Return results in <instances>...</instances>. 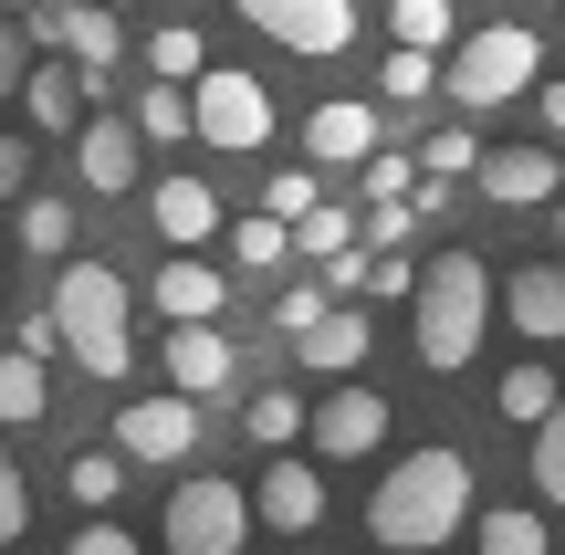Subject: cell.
Segmentation results:
<instances>
[{
  "label": "cell",
  "mask_w": 565,
  "mask_h": 555,
  "mask_svg": "<svg viewBox=\"0 0 565 555\" xmlns=\"http://www.w3.org/2000/svg\"><path fill=\"white\" fill-rule=\"evenodd\" d=\"M471 524V461L450 451V440H429V451H408L398 472L377 482V503H366V535H377L387 555H429L450 545Z\"/></svg>",
  "instance_id": "6da1fadb"
},
{
  "label": "cell",
  "mask_w": 565,
  "mask_h": 555,
  "mask_svg": "<svg viewBox=\"0 0 565 555\" xmlns=\"http://www.w3.org/2000/svg\"><path fill=\"white\" fill-rule=\"evenodd\" d=\"M482 325H492V263H482V252H440V263L408 284L419 367H429V377H461L471 356H482Z\"/></svg>",
  "instance_id": "7a4b0ae2"
},
{
  "label": "cell",
  "mask_w": 565,
  "mask_h": 555,
  "mask_svg": "<svg viewBox=\"0 0 565 555\" xmlns=\"http://www.w3.org/2000/svg\"><path fill=\"white\" fill-rule=\"evenodd\" d=\"M53 346L74 356L95 388H116L126 367H137V335H126V284L105 263H63V284H53Z\"/></svg>",
  "instance_id": "3957f363"
},
{
  "label": "cell",
  "mask_w": 565,
  "mask_h": 555,
  "mask_svg": "<svg viewBox=\"0 0 565 555\" xmlns=\"http://www.w3.org/2000/svg\"><path fill=\"white\" fill-rule=\"evenodd\" d=\"M534 74H545V42H534L524 21H482V32H461V42H450L440 95H450V105H471V116H492V105L534 95Z\"/></svg>",
  "instance_id": "277c9868"
},
{
  "label": "cell",
  "mask_w": 565,
  "mask_h": 555,
  "mask_svg": "<svg viewBox=\"0 0 565 555\" xmlns=\"http://www.w3.org/2000/svg\"><path fill=\"white\" fill-rule=\"evenodd\" d=\"M189 137H210L221 158H252V147L273 137V84L242 74V63H200V84H189Z\"/></svg>",
  "instance_id": "5b68a950"
},
{
  "label": "cell",
  "mask_w": 565,
  "mask_h": 555,
  "mask_svg": "<svg viewBox=\"0 0 565 555\" xmlns=\"http://www.w3.org/2000/svg\"><path fill=\"white\" fill-rule=\"evenodd\" d=\"M168 555H242L252 545V493L242 482H221V472H189L179 493H168Z\"/></svg>",
  "instance_id": "8992f818"
},
{
  "label": "cell",
  "mask_w": 565,
  "mask_h": 555,
  "mask_svg": "<svg viewBox=\"0 0 565 555\" xmlns=\"http://www.w3.org/2000/svg\"><path fill=\"white\" fill-rule=\"evenodd\" d=\"M231 11H242L252 32H273L282 53H303V63H324V53L356 42V0H231Z\"/></svg>",
  "instance_id": "52a82bcc"
},
{
  "label": "cell",
  "mask_w": 565,
  "mask_h": 555,
  "mask_svg": "<svg viewBox=\"0 0 565 555\" xmlns=\"http://www.w3.org/2000/svg\"><path fill=\"white\" fill-rule=\"evenodd\" d=\"M303 440H315L324 461H366V451H377V440H387V398L345 377V388L324 398V409H303Z\"/></svg>",
  "instance_id": "ba28073f"
},
{
  "label": "cell",
  "mask_w": 565,
  "mask_h": 555,
  "mask_svg": "<svg viewBox=\"0 0 565 555\" xmlns=\"http://www.w3.org/2000/svg\"><path fill=\"white\" fill-rule=\"evenodd\" d=\"M252 524H273V535H315V524H324V472L294 461V451H273L263 482H252Z\"/></svg>",
  "instance_id": "9c48e42d"
},
{
  "label": "cell",
  "mask_w": 565,
  "mask_h": 555,
  "mask_svg": "<svg viewBox=\"0 0 565 555\" xmlns=\"http://www.w3.org/2000/svg\"><path fill=\"white\" fill-rule=\"evenodd\" d=\"M116 451L126 461H189V451H200V398H179V388L137 398V409L116 419Z\"/></svg>",
  "instance_id": "30bf717a"
},
{
  "label": "cell",
  "mask_w": 565,
  "mask_h": 555,
  "mask_svg": "<svg viewBox=\"0 0 565 555\" xmlns=\"http://www.w3.org/2000/svg\"><path fill=\"white\" fill-rule=\"evenodd\" d=\"M158 367H168V388H179V398H221L231 377H242V346H231L221 325H168Z\"/></svg>",
  "instance_id": "8fae6325"
},
{
  "label": "cell",
  "mask_w": 565,
  "mask_h": 555,
  "mask_svg": "<svg viewBox=\"0 0 565 555\" xmlns=\"http://www.w3.org/2000/svg\"><path fill=\"white\" fill-rule=\"evenodd\" d=\"M147 305H158L168 325H221L231 273H221V263H200V252H168V263H158V284H147Z\"/></svg>",
  "instance_id": "7c38bea8"
},
{
  "label": "cell",
  "mask_w": 565,
  "mask_h": 555,
  "mask_svg": "<svg viewBox=\"0 0 565 555\" xmlns=\"http://www.w3.org/2000/svg\"><path fill=\"white\" fill-rule=\"evenodd\" d=\"M471 179H482V200H503V210H545L565 189V168H555V147H482Z\"/></svg>",
  "instance_id": "4fadbf2b"
},
{
  "label": "cell",
  "mask_w": 565,
  "mask_h": 555,
  "mask_svg": "<svg viewBox=\"0 0 565 555\" xmlns=\"http://www.w3.org/2000/svg\"><path fill=\"white\" fill-rule=\"evenodd\" d=\"M147 221H158V242H168V252H200V242H221V189L179 168V179L147 189Z\"/></svg>",
  "instance_id": "5bb4252c"
},
{
  "label": "cell",
  "mask_w": 565,
  "mask_h": 555,
  "mask_svg": "<svg viewBox=\"0 0 565 555\" xmlns=\"http://www.w3.org/2000/svg\"><path fill=\"white\" fill-rule=\"evenodd\" d=\"M11 95H21V116H32V137H74L95 84H84V63H21Z\"/></svg>",
  "instance_id": "9a60e30c"
},
{
  "label": "cell",
  "mask_w": 565,
  "mask_h": 555,
  "mask_svg": "<svg viewBox=\"0 0 565 555\" xmlns=\"http://www.w3.org/2000/svg\"><path fill=\"white\" fill-rule=\"evenodd\" d=\"M137 126L126 116H84L74 126V168H84V189H95V200H116V189H137Z\"/></svg>",
  "instance_id": "2e32d148"
},
{
  "label": "cell",
  "mask_w": 565,
  "mask_h": 555,
  "mask_svg": "<svg viewBox=\"0 0 565 555\" xmlns=\"http://www.w3.org/2000/svg\"><path fill=\"white\" fill-rule=\"evenodd\" d=\"M503 314H513L524 346H565V263H524L503 284Z\"/></svg>",
  "instance_id": "e0dca14e"
},
{
  "label": "cell",
  "mask_w": 565,
  "mask_h": 555,
  "mask_svg": "<svg viewBox=\"0 0 565 555\" xmlns=\"http://www.w3.org/2000/svg\"><path fill=\"white\" fill-rule=\"evenodd\" d=\"M42 42H63V53L84 63V84H105V74H116V53H126V21L95 11V0H63V11L42 21Z\"/></svg>",
  "instance_id": "ac0fdd59"
},
{
  "label": "cell",
  "mask_w": 565,
  "mask_h": 555,
  "mask_svg": "<svg viewBox=\"0 0 565 555\" xmlns=\"http://www.w3.org/2000/svg\"><path fill=\"white\" fill-rule=\"evenodd\" d=\"M303 158H315V168H356V158H377V116H366L356 95L315 105V116H303Z\"/></svg>",
  "instance_id": "d6986e66"
},
{
  "label": "cell",
  "mask_w": 565,
  "mask_h": 555,
  "mask_svg": "<svg viewBox=\"0 0 565 555\" xmlns=\"http://www.w3.org/2000/svg\"><path fill=\"white\" fill-rule=\"evenodd\" d=\"M294 356H303V367H324V377H356L366 367V305H324L315 325L294 335Z\"/></svg>",
  "instance_id": "ffe728a7"
},
{
  "label": "cell",
  "mask_w": 565,
  "mask_h": 555,
  "mask_svg": "<svg viewBox=\"0 0 565 555\" xmlns=\"http://www.w3.org/2000/svg\"><path fill=\"white\" fill-rule=\"evenodd\" d=\"M242 440H252V451H294V440H303V398L294 388H252L242 398Z\"/></svg>",
  "instance_id": "44dd1931"
},
{
  "label": "cell",
  "mask_w": 565,
  "mask_h": 555,
  "mask_svg": "<svg viewBox=\"0 0 565 555\" xmlns=\"http://www.w3.org/2000/svg\"><path fill=\"white\" fill-rule=\"evenodd\" d=\"M21 252H32V263H74V200L21 189Z\"/></svg>",
  "instance_id": "7402d4cb"
},
{
  "label": "cell",
  "mask_w": 565,
  "mask_h": 555,
  "mask_svg": "<svg viewBox=\"0 0 565 555\" xmlns=\"http://www.w3.org/2000/svg\"><path fill=\"white\" fill-rule=\"evenodd\" d=\"M461 535H482V555H545V514H524V503H471V524Z\"/></svg>",
  "instance_id": "603a6c76"
},
{
  "label": "cell",
  "mask_w": 565,
  "mask_h": 555,
  "mask_svg": "<svg viewBox=\"0 0 565 555\" xmlns=\"http://www.w3.org/2000/svg\"><path fill=\"white\" fill-rule=\"evenodd\" d=\"M53 409V388H42V356H0V430H32V419Z\"/></svg>",
  "instance_id": "cb8c5ba5"
},
{
  "label": "cell",
  "mask_w": 565,
  "mask_h": 555,
  "mask_svg": "<svg viewBox=\"0 0 565 555\" xmlns=\"http://www.w3.org/2000/svg\"><path fill=\"white\" fill-rule=\"evenodd\" d=\"M63 493H74L84 514H116V493H126V451H74V461H63Z\"/></svg>",
  "instance_id": "d4e9b609"
},
{
  "label": "cell",
  "mask_w": 565,
  "mask_h": 555,
  "mask_svg": "<svg viewBox=\"0 0 565 555\" xmlns=\"http://www.w3.org/2000/svg\"><path fill=\"white\" fill-rule=\"evenodd\" d=\"M200 63H210V32H189V21L147 32V74H158V84H200Z\"/></svg>",
  "instance_id": "484cf974"
},
{
  "label": "cell",
  "mask_w": 565,
  "mask_h": 555,
  "mask_svg": "<svg viewBox=\"0 0 565 555\" xmlns=\"http://www.w3.org/2000/svg\"><path fill=\"white\" fill-rule=\"evenodd\" d=\"M387 32H398L408 53H440V42L461 32V11H450V0H387Z\"/></svg>",
  "instance_id": "4316f807"
},
{
  "label": "cell",
  "mask_w": 565,
  "mask_h": 555,
  "mask_svg": "<svg viewBox=\"0 0 565 555\" xmlns=\"http://www.w3.org/2000/svg\"><path fill=\"white\" fill-rule=\"evenodd\" d=\"M282 242H294V252H303V263H335V252H345V242H356V221H345V210H335V200H315V210H303V221H282Z\"/></svg>",
  "instance_id": "83f0119b"
},
{
  "label": "cell",
  "mask_w": 565,
  "mask_h": 555,
  "mask_svg": "<svg viewBox=\"0 0 565 555\" xmlns=\"http://www.w3.org/2000/svg\"><path fill=\"white\" fill-rule=\"evenodd\" d=\"M377 95L387 105H429V95H440V53H408V42H398V53L377 63Z\"/></svg>",
  "instance_id": "f1b7e54d"
},
{
  "label": "cell",
  "mask_w": 565,
  "mask_h": 555,
  "mask_svg": "<svg viewBox=\"0 0 565 555\" xmlns=\"http://www.w3.org/2000/svg\"><path fill=\"white\" fill-rule=\"evenodd\" d=\"M534 493L565 514V388H555V409L534 419Z\"/></svg>",
  "instance_id": "f546056e"
},
{
  "label": "cell",
  "mask_w": 565,
  "mask_h": 555,
  "mask_svg": "<svg viewBox=\"0 0 565 555\" xmlns=\"http://www.w3.org/2000/svg\"><path fill=\"white\" fill-rule=\"evenodd\" d=\"M126 126H137V137H158V147H179V137H189V84H147Z\"/></svg>",
  "instance_id": "4dcf8cb0"
},
{
  "label": "cell",
  "mask_w": 565,
  "mask_h": 555,
  "mask_svg": "<svg viewBox=\"0 0 565 555\" xmlns=\"http://www.w3.org/2000/svg\"><path fill=\"white\" fill-rule=\"evenodd\" d=\"M282 252H294V242H282L273 210H242V221H231V263H242V273H273Z\"/></svg>",
  "instance_id": "1f68e13d"
},
{
  "label": "cell",
  "mask_w": 565,
  "mask_h": 555,
  "mask_svg": "<svg viewBox=\"0 0 565 555\" xmlns=\"http://www.w3.org/2000/svg\"><path fill=\"white\" fill-rule=\"evenodd\" d=\"M471 158H482V147H471V126H429L419 179H429V189H450V179H471Z\"/></svg>",
  "instance_id": "d6a6232c"
},
{
  "label": "cell",
  "mask_w": 565,
  "mask_h": 555,
  "mask_svg": "<svg viewBox=\"0 0 565 555\" xmlns=\"http://www.w3.org/2000/svg\"><path fill=\"white\" fill-rule=\"evenodd\" d=\"M408 284H419L408 252H366V263H356V305H408Z\"/></svg>",
  "instance_id": "836d02e7"
},
{
  "label": "cell",
  "mask_w": 565,
  "mask_h": 555,
  "mask_svg": "<svg viewBox=\"0 0 565 555\" xmlns=\"http://www.w3.org/2000/svg\"><path fill=\"white\" fill-rule=\"evenodd\" d=\"M545 409H555V367H503V419L513 430H534Z\"/></svg>",
  "instance_id": "e575fe53"
},
{
  "label": "cell",
  "mask_w": 565,
  "mask_h": 555,
  "mask_svg": "<svg viewBox=\"0 0 565 555\" xmlns=\"http://www.w3.org/2000/svg\"><path fill=\"white\" fill-rule=\"evenodd\" d=\"M366 242H377V252L419 242V189H408V200H366Z\"/></svg>",
  "instance_id": "d590c367"
},
{
  "label": "cell",
  "mask_w": 565,
  "mask_h": 555,
  "mask_svg": "<svg viewBox=\"0 0 565 555\" xmlns=\"http://www.w3.org/2000/svg\"><path fill=\"white\" fill-rule=\"evenodd\" d=\"M21 535H32V482H21L11 440H0V545H21Z\"/></svg>",
  "instance_id": "8d00e7d4"
},
{
  "label": "cell",
  "mask_w": 565,
  "mask_h": 555,
  "mask_svg": "<svg viewBox=\"0 0 565 555\" xmlns=\"http://www.w3.org/2000/svg\"><path fill=\"white\" fill-rule=\"evenodd\" d=\"M356 179H366V200H408V189H419V168L377 147V158H356Z\"/></svg>",
  "instance_id": "74e56055"
},
{
  "label": "cell",
  "mask_w": 565,
  "mask_h": 555,
  "mask_svg": "<svg viewBox=\"0 0 565 555\" xmlns=\"http://www.w3.org/2000/svg\"><path fill=\"white\" fill-rule=\"evenodd\" d=\"M315 200H324V189H315V168H282V179L263 189V210H273V221H303Z\"/></svg>",
  "instance_id": "f35d334b"
},
{
  "label": "cell",
  "mask_w": 565,
  "mask_h": 555,
  "mask_svg": "<svg viewBox=\"0 0 565 555\" xmlns=\"http://www.w3.org/2000/svg\"><path fill=\"white\" fill-rule=\"evenodd\" d=\"M324 305H335L324 284H282V293H273V325H282V335H303V325H315Z\"/></svg>",
  "instance_id": "ab89813d"
},
{
  "label": "cell",
  "mask_w": 565,
  "mask_h": 555,
  "mask_svg": "<svg viewBox=\"0 0 565 555\" xmlns=\"http://www.w3.org/2000/svg\"><path fill=\"white\" fill-rule=\"evenodd\" d=\"M63 555H137V535H126V524H116V514H95V524H84V535H74V545H63Z\"/></svg>",
  "instance_id": "60d3db41"
},
{
  "label": "cell",
  "mask_w": 565,
  "mask_h": 555,
  "mask_svg": "<svg viewBox=\"0 0 565 555\" xmlns=\"http://www.w3.org/2000/svg\"><path fill=\"white\" fill-rule=\"evenodd\" d=\"M21 189H32V147L0 126V200H21Z\"/></svg>",
  "instance_id": "b9f144b4"
},
{
  "label": "cell",
  "mask_w": 565,
  "mask_h": 555,
  "mask_svg": "<svg viewBox=\"0 0 565 555\" xmlns=\"http://www.w3.org/2000/svg\"><path fill=\"white\" fill-rule=\"evenodd\" d=\"M21 63H32V32H21V21L0 11V95H11V84H21Z\"/></svg>",
  "instance_id": "7bdbcfd3"
},
{
  "label": "cell",
  "mask_w": 565,
  "mask_h": 555,
  "mask_svg": "<svg viewBox=\"0 0 565 555\" xmlns=\"http://www.w3.org/2000/svg\"><path fill=\"white\" fill-rule=\"evenodd\" d=\"M545 126H555V137H565V84H545Z\"/></svg>",
  "instance_id": "ee69618b"
},
{
  "label": "cell",
  "mask_w": 565,
  "mask_h": 555,
  "mask_svg": "<svg viewBox=\"0 0 565 555\" xmlns=\"http://www.w3.org/2000/svg\"><path fill=\"white\" fill-rule=\"evenodd\" d=\"M0 11H21V21H32V0H0Z\"/></svg>",
  "instance_id": "f6af8a7d"
},
{
  "label": "cell",
  "mask_w": 565,
  "mask_h": 555,
  "mask_svg": "<svg viewBox=\"0 0 565 555\" xmlns=\"http://www.w3.org/2000/svg\"><path fill=\"white\" fill-rule=\"evenodd\" d=\"M555 242H565V210H555Z\"/></svg>",
  "instance_id": "bcb514c9"
},
{
  "label": "cell",
  "mask_w": 565,
  "mask_h": 555,
  "mask_svg": "<svg viewBox=\"0 0 565 555\" xmlns=\"http://www.w3.org/2000/svg\"><path fill=\"white\" fill-rule=\"evenodd\" d=\"M450 11H471V0H450Z\"/></svg>",
  "instance_id": "7dc6e473"
},
{
  "label": "cell",
  "mask_w": 565,
  "mask_h": 555,
  "mask_svg": "<svg viewBox=\"0 0 565 555\" xmlns=\"http://www.w3.org/2000/svg\"><path fill=\"white\" fill-rule=\"evenodd\" d=\"M0 273H11V252H0Z\"/></svg>",
  "instance_id": "c3c4849f"
}]
</instances>
